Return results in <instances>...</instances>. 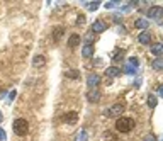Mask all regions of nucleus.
<instances>
[{
	"instance_id": "nucleus-4",
	"label": "nucleus",
	"mask_w": 163,
	"mask_h": 141,
	"mask_svg": "<svg viewBox=\"0 0 163 141\" xmlns=\"http://www.w3.org/2000/svg\"><path fill=\"white\" fill-rule=\"evenodd\" d=\"M161 14H163V9H161V7H160V5H153V7H150V10H148V17H150V19H155V21H160Z\"/></svg>"
},
{
	"instance_id": "nucleus-6",
	"label": "nucleus",
	"mask_w": 163,
	"mask_h": 141,
	"mask_svg": "<svg viewBox=\"0 0 163 141\" xmlns=\"http://www.w3.org/2000/svg\"><path fill=\"white\" fill-rule=\"evenodd\" d=\"M61 121H63V123H66V124H77L78 114L75 111H70V112H66V114L61 117Z\"/></svg>"
},
{
	"instance_id": "nucleus-14",
	"label": "nucleus",
	"mask_w": 163,
	"mask_h": 141,
	"mask_svg": "<svg viewBox=\"0 0 163 141\" xmlns=\"http://www.w3.org/2000/svg\"><path fill=\"white\" fill-rule=\"evenodd\" d=\"M82 55L85 56V58H92V55H94V46H92V44H85V46L82 48Z\"/></svg>"
},
{
	"instance_id": "nucleus-3",
	"label": "nucleus",
	"mask_w": 163,
	"mask_h": 141,
	"mask_svg": "<svg viewBox=\"0 0 163 141\" xmlns=\"http://www.w3.org/2000/svg\"><path fill=\"white\" fill-rule=\"evenodd\" d=\"M124 104H114L112 107H109L107 111H105V116H109V117H121L122 116V112H124Z\"/></svg>"
},
{
	"instance_id": "nucleus-31",
	"label": "nucleus",
	"mask_w": 163,
	"mask_h": 141,
	"mask_svg": "<svg viewBox=\"0 0 163 141\" xmlns=\"http://www.w3.org/2000/svg\"><path fill=\"white\" fill-rule=\"evenodd\" d=\"M15 95H17V94H15V90H12V92L9 94V99H10V100H14V99H15Z\"/></svg>"
},
{
	"instance_id": "nucleus-22",
	"label": "nucleus",
	"mask_w": 163,
	"mask_h": 141,
	"mask_svg": "<svg viewBox=\"0 0 163 141\" xmlns=\"http://www.w3.org/2000/svg\"><path fill=\"white\" fill-rule=\"evenodd\" d=\"M104 141H116V136H114V133H111V131L104 133Z\"/></svg>"
},
{
	"instance_id": "nucleus-28",
	"label": "nucleus",
	"mask_w": 163,
	"mask_h": 141,
	"mask_svg": "<svg viewBox=\"0 0 163 141\" xmlns=\"http://www.w3.org/2000/svg\"><path fill=\"white\" fill-rule=\"evenodd\" d=\"M143 141H156V138L153 136V134H148V136H145V139Z\"/></svg>"
},
{
	"instance_id": "nucleus-7",
	"label": "nucleus",
	"mask_w": 163,
	"mask_h": 141,
	"mask_svg": "<svg viewBox=\"0 0 163 141\" xmlns=\"http://www.w3.org/2000/svg\"><path fill=\"white\" fill-rule=\"evenodd\" d=\"M87 99H88V102H99L100 100V92L97 89H90L87 92Z\"/></svg>"
},
{
	"instance_id": "nucleus-17",
	"label": "nucleus",
	"mask_w": 163,
	"mask_h": 141,
	"mask_svg": "<svg viewBox=\"0 0 163 141\" xmlns=\"http://www.w3.org/2000/svg\"><path fill=\"white\" fill-rule=\"evenodd\" d=\"M111 58H112V61H121L122 58H124V51H122V49H114L112 55H111Z\"/></svg>"
},
{
	"instance_id": "nucleus-30",
	"label": "nucleus",
	"mask_w": 163,
	"mask_h": 141,
	"mask_svg": "<svg viewBox=\"0 0 163 141\" xmlns=\"http://www.w3.org/2000/svg\"><path fill=\"white\" fill-rule=\"evenodd\" d=\"M126 73H134V68L128 65V66H126Z\"/></svg>"
},
{
	"instance_id": "nucleus-24",
	"label": "nucleus",
	"mask_w": 163,
	"mask_h": 141,
	"mask_svg": "<svg viewBox=\"0 0 163 141\" xmlns=\"http://www.w3.org/2000/svg\"><path fill=\"white\" fill-rule=\"evenodd\" d=\"M94 38H95V34H94V32H88V34L85 36V44H92Z\"/></svg>"
},
{
	"instance_id": "nucleus-18",
	"label": "nucleus",
	"mask_w": 163,
	"mask_h": 141,
	"mask_svg": "<svg viewBox=\"0 0 163 141\" xmlns=\"http://www.w3.org/2000/svg\"><path fill=\"white\" fill-rule=\"evenodd\" d=\"M66 75V78H72V80H77L78 77H80V72L78 70H68V72L65 73Z\"/></svg>"
},
{
	"instance_id": "nucleus-32",
	"label": "nucleus",
	"mask_w": 163,
	"mask_h": 141,
	"mask_svg": "<svg viewBox=\"0 0 163 141\" xmlns=\"http://www.w3.org/2000/svg\"><path fill=\"white\" fill-rule=\"evenodd\" d=\"M0 123H2V114H0Z\"/></svg>"
},
{
	"instance_id": "nucleus-27",
	"label": "nucleus",
	"mask_w": 163,
	"mask_h": 141,
	"mask_svg": "<svg viewBox=\"0 0 163 141\" xmlns=\"http://www.w3.org/2000/svg\"><path fill=\"white\" fill-rule=\"evenodd\" d=\"M116 5H119L117 4V2H107V4H105V9H114V7H116Z\"/></svg>"
},
{
	"instance_id": "nucleus-9",
	"label": "nucleus",
	"mask_w": 163,
	"mask_h": 141,
	"mask_svg": "<svg viewBox=\"0 0 163 141\" xmlns=\"http://www.w3.org/2000/svg\"><path fill=\"white\" fill-rule=\"evenodd\" d=\"M63 34H65V27L63 26H56L55 29H53V41L58 43V41L63 38Z\"/></svg>"
},
{
	"instance_id": "nucleus-10",
	"label": "nucleus",
	"mask_w": 163,
	"mask_h": 141,
	"mask_svg": "<svg viewBox=\"0 0 163 141\" xmlns=\"http://www.w3.org/2000/svg\"><path fill=\"white\" fill-rule=\"evenodd\" d=\"M44 65H46V58H44L43 55H36L34 60H32V66H34V68H41Z\"/></svg>"
},
{
	"instance_id": "nucleus-12",
	"label": "nucleus",
	"mask_w": 163,
	"mask_h": 141,
	"mask_svg": "<svg viewBox=\"0 0 163 141\" xmlns=\"http://www.w3.org/2000/svg\"><path fill=\"white\" fill-rule=\"evenodd\" d=\"M105 75H107V78L119 77V75H121V68H117V66H109V68L105 70Z\"/></svg>"
},
{
	"instance_id": "nucleus-26",
	"label": "nucleus",
	"mask_w": 163,
	"mask_h": 141,
	"mask_svg": "<svg viewBox=\"0 0 163 141\" xmlns=\"http://www.w3.org/2000/svg\"><path fill=\"white\" fill-rule=\"evenodd\" d=\"M83 24H85V15H83V14H80V15H78V19H77V26H83Z\"/></svg>"
},
{
	"instance_id": "nucleus-23",
	"label": "nucleus",
	"mask_w": 163,
	"mask_h": 141,
	"mask_svg": "<svg viewBox=\"0 0 163 141\" xmlns=\"http://www.w3.org/2000/svg\"><path fill=\"white\" fill-rule=\"evenodd\" d=\"M85 7L88 10H97L100 7V2H92V4H85Z\"/></svg>"
},
{
	"instance_id": "nucleus-15",
	"label": "nucleus",
	"mask_w": 163,
	"mask_h": 141,
	"mask_svg": "<svg viewBox=\"0 0 163 141\" xmlns=\"http://www.w3.org/2000/svg\"><path fill=\"white\" fill-rule=\"evenodd\" d=\"M78 44H80V36H78V34H72V36H70V39H68V46L70 48H77Z\"/></svg>"
},
{
	"instance_id": "nucleus-8",
	"label": "nucleus",
	"mask_w": 163,
	"mask_h": 141,
	"mask_svg": "<svg viewBox=\"0 0 163 141\" xmlns=\"http://www.w3.org/2000/svg\"><path fill=\"white\" fill-rule=\"evenodd\" d=\"M107 29V26H105V22L104 21H95L94 24H92V32H104V31Z\"/></svg>"
},
{
	"instance_id": "nucleus-1",
	"label": "nucleus",
	"mask_w": 163,
	"mask_h": 141,
	"mask_svg": "<svg viewBox=\"0 0 163 141\" xmlns=\"http://www.w3.org/2000/svg\"><path fill=\"white\" fill-rule=\"evenodd\" d=\"M134 126H136V123H134L133 117H117V121H116V129L119 133H129V131H133Z\"/></svg>"
},
{
	"instance_id": "nucleus-13",
	"label": "nucleus",
	"mask_w": 163,
	"mask_h": 141,
	"mask_svg": "<svg viewBox=\"0 0 163 141\" xmlns=\"http://www.w3.org/2000/svg\"><path fill=\"white\" fill-rule=\"evenodd\" d=\"M151 53H153L156 58H160V56H161V53H163V44L161 43H155L153 46H151Z\"/></svg>"
},
{
	"instance_id": "nucleus-25",
	"label": "nucleus",
	"mask_w": 163,
	"mask_h": 141,
	"mask_svg": "<svg viewBox=\"0 0 163 141\" xmlns=\"http://www.w3.org/2000/svg\"><path fill=\"white\" fill-rule=\"evenodd\" d=\"M138 65H139L138 58H134V56H133V58H129V66H133V68L136 66V68H138Z\"/></svg>"
},
{
	"instance_id": "nucleus-16",
	"label": "nucleus",
	"mask_w": 163,
	"mask_h": 141,
	"mask_svg": "<svg viewBox=\"0 0 163 141\" xmlns=\"http://www.w3.org/2000/svg\"><path fill=\"white\" fill-rule=\"evenodd\" d=\"M134 27H138V29H146V27H150V22L146 21V19H136V21H134Z\"/></svg>"
},
{
	"instance_id": "nucleus-20",
	"label": "nucleus",
	"mask_w": 163,
	"mask_h": 141,
	"mask_svg": "<svg viewBox=\"0 0 163 141\" xmlns=\"http://www.w3.org/2000/svg\"><path fill=\"white\" fill-rule=\"evenodd\" d=\"M151 66H153L155 70H158V72H160V70L163 68V60H161V58H156V60L151 63Z\"/></svg>"
},
{
	"instance_id": "nucleus-2",
	"label": "nucleus",
	"mask_w": 163,
	"mask_h": 141,
	"mask_svg": "<svg viewBox=\"0 0 163 141\" xmlns=\"http://www.w3.org/2000/svg\"><path fill=\"white\" fill-rule=\"evenodd\" d=\"M12 129L17 136H26L27 131H29V124L26 119H15L12 123Z\"/></svg>"
},
{
	"instance_id": "nucleus-5",
	"label": "nucleus",
	"mask_w": 163,
	"mask_h": 141,
	"mask_svg": "<svg viewBox=\"0 0 163 141\" xmlns=\"http://www.w3.org/2000/svg\"><path fill=\"white\" fill-rule=\"evenodd\" d=\"M99 83H100V77L97 73H90V75L87 77V85H88V89H97Z\"/></svg>"
},
{
	"instance_id": "nucleus-11",
	"label": "nucleus",
	"mask_w": 163,
	"mask_h": 141,
	"mask_svg": "<svg viewBox=\"0 0 163 141\" xmlns=\"http://www.w3.org/2000/svg\"><path fill=\"white\" fill-rule=\"evenodd\" d=\"M138 41L141 44H150L151 43V34L148 32V31H143L141 34L138 36Z\"/></svg>"
},
{
	"instance_id": "nucleus-29",
	"label": "nucleus",
	"mask_w": 163,
	"mask_h": 141,
	"mask_svg": "<svg viewBox=\"0 0 163 141\" xmlns=\"http://www.w3.org/2000/svg\"><path fill=\"white\" fill-rule=\"evenodd\" d=\"M7 138H5V131L2 128H0V141H5Z\"/></svg>"
},
{
	"instance_id": "nucleus-21",
	"label": "nucleus",
	"mask_w": 163,
	"mask_h": 141,
	"mask_svg": "<svg viewBox=\"0 0 163 141\" xmlns=\"http://www.w3.org/2000/svg\"><path fill=\"white\" fill-rule=\"evenodd\" d=\"M87 136H88L87 131H85V129H82V131L77 134V139H75V141H87Z\"/></svg>"
},
{
	"instance_id": "nucleus-19",
	"label": "nucleus",
	"mask_w": 163,
	"mask_h": 141,
	"mask_svg": "<svg viewBox=\"0 0 163 141\" xmlns=\"http://www.w3.org/2000/svg\"><path fill=\"white\" fill-rule=\"evenodd\" d=\"M156 104H158V99H156V95H150V97H148V106H150V109H155V107H156Z\"/></svg>"
}]
</instances>
